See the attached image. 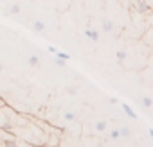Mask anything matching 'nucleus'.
<instances>
[{"mask_svg":"<svg viewBox=\"0 0 153 147\" xmlns=\"http://www.w3.org/2000/svg\"><path fill=\"white\" fill-rule=\"evenodd\" d=\"M33 29H34L36 32H43L45 25H43V22H34V24H33Z\"/></svg>","mask_w":153,"mask_h":147,"instance_id":"nucleus-1","label":"nucleus"},{"mask_svg":"<svg viewBox=\"0 0 153 147\" xmlns=\"http://www.w3.org/2000/svg\"><path fill=\"white\" fill-rule=\"evenodd\" d=\"M85 34H87V36H88L90 40H94V41H97V40H99V34H97L96 31H92V29H88V31H87Z\"/></svg>","mask_w":153,"mask_h":147,"instance_id":"nucleus-2","label":"nucleus"},{"mask_svg":"<svg viewBox=\"0 0 153 147\" xmlns=\"http://www.w3.org/2000/svg\"><path fill=\"white\" fill-rule=\"evenodd\" d=\"M9 13H11V15H18V13H20V6H18V4H13V6L9 7Z\"/></svg>","mask_w":153,"mask_h":147,"instance_id":"nucleus-3","label":"nucleus"},{"mask_svg":"<svg viewBox=\"0 0 153 147\" xmlns=\"http://www.w3.org/2000/svg\"><path fill=\"white\" fill-rule=\"evenodd\" d=\"M123 110L126 111V115H128V117H131V118H137V115H135V113H133V111H131V110L126 106V104H123Z\"/></svg>","mask_w":153,"mask_h":147,"instance_id":"nucleus-4","label":"nucleus"},{"mask_svg":"<svg viewBox=\"0 0 153 147\" xmlns=\"http://www.w3.org/2000/svg\"><path fill=\"white\" fill-rule=\"evenodd\" d=\"M56 57H59V59H70V56L68 54H65V52H59V50H56Z\"/></svg>","mask_w":153,"mask_h":147,"instance_id":"nucleus-5","label":"nucleus"},{"mask_svg":"<svg viewBox=\"0 0 153 147\" xmlns=\"http://www.w3.org/2000/svg\"><path fill=\"white\" fill-rule=\"evenodd\" d=\"M38 61H40V59H38V56H31V57H29V65H31V66H36V65H38Z\"/></svg>","mask_w":153,"mask_h":147,"instance_id":"nucleus-6","label":"nucleus"},{"mask_svg":"<svg viewBox=\"0 0 153 147\" xmlns=\"http://www.w3.org/2000/svg\"><path fill=\"white\" fill-rule=\"evenodd\" d=\"M142 104H144V106H151V104H153V101H151L149 97H144V99H142Z\"/></svg>","mask_w":153,"mask_h":147,"instance_id":"nucleus-7","label":"nucleus"},{"mask_svg":"<svg viewBox=\"0 0 153 147\" xmlns=\"http://www.w3.org/2000/svg\"><path fill=\"white\" fill-rule=\"evenodd\" d=\"M105 127H106V126H105V122H97V124H96V129H97V131H103Z\"/></svg>","mask_w":153,"mask_h":147,"instance_id":"nucleus-8","label":"nucleus"},{"mask_svg":"<svg viewBox=\"0 0 153 147\" xmlns=\"http://www.w3.org/2000/svg\"><path fill=\"white\" fill-rule=\"evenodd\" d=\"M65 120H74V115L72 113H65Z\"/></svg>","mask_w":153,"mask_h":147,"instance_id":"nucleus-9","label":"nucleus"},{"mask_svg":"<svg viewBox=\"0 0 153 147\" xmlns=\"http://www.w3.org/2000/svg\"><path fill=\"white\" fill-rule=\"evenodd\" d=\"M105 29H106V31H112V24H110V22H105Z\"/></svg>","mask_w":153,"mask_h":147,"instance_id":"nucleus-10","label":"nucleus"},{"mask_svg":"<svg viewBox=\"0 0 153 147\" xmlns=\"http://www.w3.org/2000/svg\"><path fill=\"white\" fill-rule=\"evenodd\" d=\"M56 65H59V66H63V65H65V59H59V57H58V59H56Z\"/></svg>","mask_w":153,"mask_h":147,"instance_id":"nucleus-11","label":"nucleus"},{"mask_svg":"<svg viewBox=\"0 0 153 147\" xmlns=\"http://www.w3.org/2000/svg\"><path fill=\"white\" fill-rule=\"evenodd\" d=\"M117 57H119V59H124V57H126V54H124V52H117Z\"/></svg>","mask_w":153,"mask_h":147,"instance_id":"nucleus-12","label":"nucleus"},{"mask_svg":"<svg viewBox=\"0 0 153 147\" xmlns=\"http://www.w3.org/2000/svg\"><path fill=\"white\" fill-rule=\"evenodd\" d=\"M119 135H121V133H119V131H114V133H112V138H117V136H119Z\"/></svg>","mask_w":153,"mask_h":147,"instance_id":"nucleus-13","label":"nucleus"},{"mask_svg":"<svg viewBox=\"0 0 153 147\" xmlns=\"http://www.w3.org/2000/svg\"><path fill=\"white\" fill-rule=\"evenodd\" d=\"M149 136H151V138H153V129H149Z\"/></svg>","mask_w":153,"mask_h":147,"instance_id":"nucleus-14","label":"nucleus"},{"mask_svg":"<svg viewBox=\"0 0 153 147\" xmlns=\"http://www.w3.org/2000/svg\"><path fill=\"white\" fill-rule=\"evenodd\" d=\"M2 68H4V66H2V65H0V72H2Z\"/></svg>","mask_w":153,"mask_h":147,"instance_id":"nucleus-15","label":"nucleus"}]
</instances>
